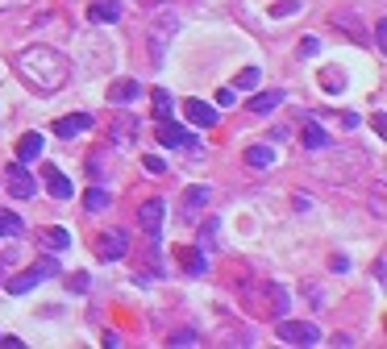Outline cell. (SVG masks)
Returning a JSON list of instances; mask_svg holds the SVG:
<instances>
[{
	"label": "cell",
	"mask_w": 387,
	"mask_h": 349,
	"mask_svg": "<svg viewBox=\"0 0 387 349\" xmlns=\"http://www.w3.org/2000/svg\"><path fill=\"white\" fill-rule=\"evenodd\" d=\"M238 300H242V308H246L250 316H258V321H279V316H288V308H292L288 287H279V283H271V279H258V275L238 283Z\"/></svg>",
	"instance_id": "cell-1"
},
{
	"label": "cell",
	"mask_w": 387,
	"mask_h": 349,
	"mask_svg": "<svg viewBox=\"0 0 387 349\" xmlns=\"http://www.w3.org/2000/svg\"><path fill=\"white\" fill-rule=\"evenodd\" d=\"M17 67H21L25 83L38 87V92H54V87L67 83V58L54 54L50 46H29V50L17 58Z\"/></svg>",
	"instance_id": "cell-2"
},
{
	"label": "cell",
	"mask_w": 387,
	"mask_h": 349,
	"mask_svg": "<svg viewBox=\"0 0 387 349\" xmlns=\"http://www.w3.org/2000/svg\"><path fill=\"white\" fill-rule=\"evenodd\" d=\"M275 333H279V341L283 346H296V349H313L321 346V333L313 329V325H304V321H275Z\"/></svg>",
	"instance_id": "cell-3"
},
{
	"label": "cell",
	"mask_w": 387,
	"mask_h": 349,
	"mask_svg": "<svg viewBox=\"0 0 387 349\" xmlns=\"http://www.w3.org/2000/svg\"><path fill=\"white\" fill-rule=\"evenodd\" d=\"M125 250H129L125 233H104V237H96V258H104V262H117V258H125Z\"/></svg>",
	"instance_id": "cell-4"
},
{
	"label": "cell",
	"mask_w": 387,
	"mask_h": 349,
	"mask_svg": "<svg viewBox=\"0 0 387 349\" xmlns=\"http://www.w3.org/2000/svg\"><path fill=\"white\" fill-rule=\"evenodd\" d=\"M8 191H13L17 200H29V196L38 191V183H33V175H29V171H25L21 162H17V167L8 171Z\"/></svg>",
	"instance_id": "cell-5"
},
{
	"label": "cell",
	"mask_w": 387,
	"mask_h": 349,
	"mask_svg": "<svg viewBox=\"0 0 387 349\" xmlns=\"http://www.w3.org/2000/svg\"><path fill=\"white\" fill-rule=\"evenodd\" d=\"M188 121L200 125V129H213V125L221 121V112H217L213 104H204V100H188Z\"/></svg>",
	"instance_id": "cell-6"
},
{
	"label": "cell",
	"mask_w": 387,
	"mask_h": 349,
	"mask_svg": "<svg viewBox=\"0 0 387 349\" xmlns=\"http://www.w3.org/2000/svg\"><path fill=\"white\" fill-rule=\"evenodd\" d=\"M138 221H142V229H146L150 237H158V229H163V200H146V204L138 208Z\"/></svg>",
	"instance_id": "cell-7"
},
{
	"label": "cell",
	"mask_w": 387,
	"mask_h": 349,
	"mask_svg": "<svg viewBox=\"0 0 387 349\" xmlns=\"http://www.w3.org/2000/svg\"><path fill=\"white\" fill-rule=\"evenodd\" d=\"M179 262H183V271H188L192 279H204V275H208V258H204V250H196V246H183V250H179Z\"/></svg>",
	"instance_id": "cell-8"
},
{
	"label": "cell",
	"mask_w": 387,
	"mask_h": 349,
	"mask_svg": "<svg viewBox=\"0 0 387 349\" xmlns=\"http://www.w3.org/2000/svg\"><path fill=\"white\" fill-rule=\"evenodd\" d=\"M83 129H92V117H88V112H75V117L54 121V137H75V133H83Z\"/></svg>",
	"instance_id": "cell-9"
},
{
	"label": "cell",
	"mask_w": 387,
	"mask_h": 349,
	"mask_svg": "<svg viewBox=\"0 0 387 349\" xmlns=\"http://www.w3.org/2000/svg\"><path fill=\"white\" fill-rule=\"evenodd\" d=\"M158 142L163 146H188V142H196L183 125H175V121H158Z\"/></svg>",
	"instance_id": "cell-10"
},
{
	"label": "cell",
	"mask_w": 387,
	"mask_h": 349,
	"mask_svg": "<svg viewBox=\"0 0 387 349\" xmlns=\"http://www.w3.org/2000/svg\"><path fill=\"white\" fill-rule=\"evenodd\" d=\"M88 17L100 21V25H113V21H121V4H117V0H96V4L88 8Z\"/></svg>",
	"instance_id": "cell-11"
},
{
	"label": "cell",
	"mask_w": 387,
	"mask_h": 349,
	"mask_svg": "<svg viewBox=\"0 0 387 349\" xmlns=\"http://www.w3.org/2000/svg\"><path fill=\"white\" fill-rule=\"evenodd\" d=\"M175 25H179V21H175V12H167V17H163V29H154V37H150V50H154V58H163V50H167V37L175 33Z\"/></svg>",
	"instance_id": "cell-12"
},
{
	"label": "cell",
	"mask_w": 387,
	"mask_h": 349,
	"mask_svg": "<svg viewBox=\"0 0 387 349\" xmlns=\"http://www.w3.org/2000/svg\"><path fill=\"white\" fill-rule=\"evenodd\" d=\"M46 191H50L54 200H71V179H67L63 171L50 167V171H46Z\"/></svg>",
	"instance_id": "cell-13"
},
{
	"label": "cell",
	"mask_w": 387,
	"mask_h": 349,
	"mask_svg": "<svg viewBox=\"0 0 387 349\" xmlns=\"http://www.w3.org/2000/svg\"><path fill=\"white\" fill-rule=\"evenodd\" d=\"M38 154H42V133H25L17 142V162H33Z\"/></svg>",
	"instance_id": "cell-14"
},
{
	"label": "cell",
	"mask_w": 387,
	"mask_h": 349,
	"mask_svg": "<svg viewBox=\"0 0 387 349\" xmlns=\"http://www.w3.org/2000/svg\"><path fill=\"white\" fill-rule=\"evenodd\" d=\"M208 200H213V196H208V187H188V191H183V216H196Z\"/></svg>",
	"instance_id": "cell-15"
},
{
	"label": "cell",
	"mask_w": 387,
	"mask_h": 349,
	"mask_svg": "<svg viewBox=\"0 0 387 349\" xmlns=\"http://www.w3.org/2000/svg\"><path fill=\"white\" fill-rule=\"evenodd\" d=\"M279 104H283V92H258V96L250 100V112H263V117H267V112H275Z\"/></svg>",
	"instance_id": "cell-16"
},
{
	"label": "cell",
	"mask_w": 387,
	"mask_h": 349,
	"mask_svg": "<svg viewBox=\"0 0 387 349\" xmlns=\"http://www.w3.org/2000/svg\"><path fill=\"white\" fill-rule=\"evenodd\" d=\"M138 92H142V87H138L133 79H125V83H113V87H108V100H113V104H129V100H138Z\"/></svg>",
	"instance_id": "cell-17"
},
{
	"label": "cell",
	"mask_w": 387,
	"mask_h": 349,
	"mask_svg": "<svg viewBox=\"0 0 387 349\" xmlns=\"http://www.w3.org/2000/svg\"><path fill=\"white\" fill-rule=\"evenodd\" d=\"M246 162L258 167V171H267V167L275 162V150H271V146H250V150H246Z\"/></svg>",
	"instance_id": "cell-18"
},
{
	"label": "cell",
	"mask_w": 387,
	"mask_h": 349,
	"mask_svg": "<svg viewBox=\"0 0 387 349\" xmlns=\"http://www.w3.org/2000/svg\"><path fill=\"white\" fill-rule=\"evenodd\" d=\"M42 246L58 254V250H67V246H71V233H67V229H42Z\"/></svg>",
	"instance_id": "cell-19"
},
{
	"label": "cell",
	"mask_w": 387,
	"mask_h": 349,
	"mask_svg": "<svg viewBox=\"0 0 387 349\" xmlns=\"http://www.w3.org/2000/svg\"><path fill=\"white\" fill-rule=\"evenodd\" d=\"M83 204H88V212H104V208L113 204V196H108L104 187H92V191L83 196Z\"/></svg>",
	"instance_id": "cell-20"
},
{
	"label": "cell",
	"mask_w": 387,
	"mask_h": 349,
	"mask_svg": "<svg viewBox=\"0 0 387 349\" xmlns=\"http://www.w3.org/2000/svg\"><path fill=\"white\" fill-rule=\"evenodd\" d=\"M258 79H263V71H258V67H246V71H238L233 87H242V92H254V87H258Z\"/></svg>",
	"instance_id": "cell-21"
},
{
	"label": "cell",
	"mask_w": 387,
	"mask_h": 349,
	"mask_svg": "<svg viewBox=\"0 0 387 349\" xmlns=\"http://www.w3.org/2000/svg\"><path fill=\"white\" fill-rule=\"evenodd\" d=\"M304 146H308V150H321V146H329L325 129H321V125H304Z\"/></svg>",
	"instance_id": "cell-22"
},
{
	"label": "cell",
	"mask_w": 387,
	"mask_h": 349,
	"mask_svg": "<svg viewBox=\"0 0 387 349\" xmlns=\"http://www.w3.org/2000/svg\"><path fill=\"white\" fill-rule=\"evenodd\" d=\"M0 237H21V216L17 212H0Z\"/></svg>",
	"instance_id": "cell-23"
},
{
	"label": "cell",
	"mask_w": 387,
	"mask_h": 349,
	"mask_svg": "<svg viewBox=\"0 0 387 349\" xmlns=\"http://www.w3.org/2000/svg\"><path fill=\"white\" fill-rule=\"evenodd\" d=\"M217 229H221L217 221H204V229H200V250H204V254L217 246Z\"/></svg>",
	"instance_id": "cell-24"
},
{
	"label": "cell",
	"mask_w": 387,
	"mask_h": 349,
	"mask_svg": "<svg viewBox=\"0 0 387 349\" xmlns=\"http://www.w3.org/2000/svg\"><path fill=\"white\" fill-rule=\"evenodd\" d=\"M154 112H158V121H171V96L163 87L154 92Z\"/></svg>",
	"instance_id": "cell-25"
},
{
	"label": "cell",
	"mask_w": 387,
	"mask_h": 349,
	"mask_svg": "<svg viewBox=\"0 0 387 349\" xmlns=\"http://www.w3.org/2000/svg\"><path fill=\"white\" fill-rule=\"evenodd\" d=\"M325 87H329V92H342V87H346V79H342V71H338V67H334V71H325Z\"/></svg>",
	"instance_id": "cell-26"
},
{
	"label": "cell",
	"mask_w": 387,
	"mask_h": 349,
	"mask_svg": "<svg viewBox=\"0 0 387 349\" xmlns=\"http://www.w3.org/2000/svg\"><path fill=\"white\" fill-rule=\"evenodd\" d=\"M142 167H146L150 175H163V171H167V162H163L158 154H146V158H142Z\"/></svg>",
	"instance_id": "cell-27"
},
{
	"label": "cell",
	"mask_w": 387,
	"mask_h": 349,
	"mask_svg": "<svg viewBox=\"0 0 387 349\" xmlns=\"http://www.w3.org/2000/svg\"><path fill=\"white\" fill-rule=\"evenodd\" d=\"M88 283H92L88 275H71V279H67V287H71L75 296H79V291H88Z\"/></svg>",
	"instance_id": "cell-28"
},
{
	"label": "cell",
	"mask_w": 387,
	"mask_h": 349,
	"mask_svg": "<svg viewBox=\"0 0 387 349\" xmlns=\"http://www.w3.org/2000/svg\"><path fill=\"white\" fill-rule=\"evenodd\" d=\"M171 346H175V349H183V346H196V333H175V337H171Z\"/></svg>",
	"instance_id": "cell-29"
},
{
	"label": "cell",
	"mask_w": 387,
	"mask_h": 349,
	"mask_svg": "<svg viewBox=\"0 0 387 349\" xmlns=\"http://www.w3.org/2000/svg\"><path fill=\"white\" fill-rule=\"evenodd\" d=\"M300 54H304V58H313V54H317V37H304V46H300Z\"/></svg>",
	"instance_id": "cell-30"
},
{
	"label": "cell",
	"mask_w": 387,
	"mask_h": 349,
	"mask_svg": "<svg viewBox=\"0 0 387 349\" xmlns=\"http://www.w3.org/2000/svg\"><path fill=\"white\" fill-rule=\"evenodd\" d=\"M217 104H221V108H225V104H233V92H229V87H221V92H217Z\"/></svg>",
	"instance_id": "cell-31"
},
{
	"label": "cell",
	"mask_w": 387,
	"mask_h": 349,
	"mask_svg": "<svg viewBox=\"0 0 387 349\" xmlns=\"http://www.w3.org/2000/svg\"><path fill=\"white\" fill-rule=\"evenodd\" d=\"M375 37H379V46H387V21H379V25H375Z\"/></svg>",
	"instance_id": "cell-32"
},
{
	"label": "cell",
	"mask_w": 387,
	"mask_h": 349,
	"mask_svg": "<svg viewBox=\"0 0 387 349\" xmlns=\"http://www.w3.org/2000/svg\"><path fill=\"white\" fill-rule=\"evenodd\" d=\"M0 346L4 349H21V337H0Z\"/></svg>",
	"instance_id": "cell-33"
}]
</instances>
